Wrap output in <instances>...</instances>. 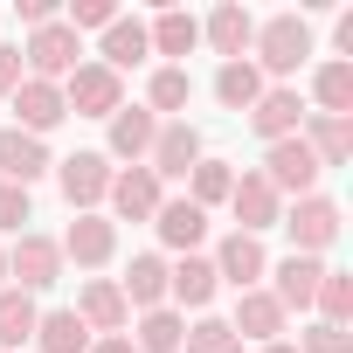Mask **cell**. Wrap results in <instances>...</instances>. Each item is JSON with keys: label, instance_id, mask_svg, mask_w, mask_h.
I'll list each match as a JSON object with an SVG mask.
<instances>
[{"label": "cell", "instance_id": "1", "mask_svg": "<svg viewBox=\"0 0 353 353\" xmlns=\"http://www.w3.org/2000/svg\"><path fill=\"white\" fill-rule=\"evenodd\" d=\"M250 63L263 70V83L277 77H298L305 63H312V21L305 14H270V21H256V42H250Z\"/></svg>", "mask_w": 353, "mask_h": 353}, {"label": "cell", "instance_id": "2", "mask_svg": "<svg viewBox=\"0 0 353 353\" xmlns=\"http://www.w3.org/2000/svg\"><path fill=\"white\" fill-rule=\"evenodd\" d=\"M8 284L14 291H49V284H63V243L56 236H42V229H21L14 243H8Z\"/></svg>", "mask_w": 353, "mask_h": 353}, {"label": "cell", "instance_id": "3", "mask_svg": "<svg viewBox=\"0 0 353 353\" xmlns=\"http://www.w3.org/2000/svg\"><path fill=\"white\" fill-rule=\"evenodd\" d=\"M284 229H291V250L298 256H325L339 243V229H346V208L332 194H305V201L284 208Z\"/></svg>", "mask_w": 353, "mask_h": 353}, {"label": "cell", "instance_id": "4", "mask_svg": "<svg viewBox=\"0 0 353 353\" xmlns=\"http://www.w3.org/2000/svg\"><path fill=\"white\" fill-rule=\"evenodd\" d=\"M263 181L277 188V201H305V194H319V159H312V145L305 139H277V145H263Z\"/></svg>", "mask_w": 353, "mask_h": 353}, {"label": "cell", "instance_id": "5", "mask_svg": "<svg viewBox=\"0 0 353 353\" xmlns=\"http://www.w3.org/2000/svg\"><path fill=\"white\" fill-rule=\"evenodd\" d=\"M77 63H83V35H70V21L28 28V49H21V70H28V77H42V83H63Z\"/></svg>", "mask_w": 353, "mask_h": 353}, {"label": "cell", "instance_id": "6", "mask_svg": "<svg viewBox=\"0 0 353 353\" xmlns=\"http://www.w3.org/2000/svg\"><path fill=\"white\" fill-rule=\"evenodd\" d=\"M111 159L104 152H70V159H56V188H63V201L77 208V215H97L104 208V194H111Z\"/></svg>", "mask_w": 353, "mask_h": 353}, {"label": "cell", "instance_id": "7", "mask_svg": "<svg viewBox=\"0 0 353 353\" xmlns=\"http://www.w3.org/2000/svg\"><path fill=\"white\" fill-rule=\"evenodd\" d=\"M201 159H208V152H201V132H194L188 118H166L159 139H152V152H145V166H152V181H159V188H166V181H188Z\"/></svg>", "mask_w": 353, "mask_h": 353}, {"label": "cell", "instance_id": "8", "mask_svg": "<svg viewBox=\"0 0 353 353\" xmlns=\"http://www.w3.org/2000/svg\"><path fill=\"white\" fill-rule=\"evenodd\" d=\"M63 104H70L77 118H111V111L125 104V77H111L104 63H77V70L63 77Z\"/></svg>", "mask_w": 353, "mask_h": 353}, {"label": "cell", "instance_id": "9", "mask_svg": "<svg viewBox=\"0 0 353 353\" xmlns=\"http://www.w3.org/2000/svg\"><path fill=\"white\" fill-rule=\"evenodd\" d=\"M8 104H14V132H28V139H49V132L70 118V104H63V83H42V77H21Z\"/></svg>", "mask_w": 353, "mask_h": 353}, {"label": "cell", "instance_id": "10", "mask_svg": "<svg viewBox=\"0 0 353 353\" xmlns=\"http://www.w3.org/2000/svg\"><path fill=\"white\" fill-rule=\"evenodd\" d=\"M305 111H312V104L298 97V83H270V90H263V97H256L243 118H250V132H256L263 145H277V139H298Z\"/></svg>", "mask_w": 353, "mask_h": 353}, {"label": "cell", "instance_id": "11", "mask_svg": "<svg viewBox=\"0 0 353 353\" xmlns=\"http://www.w3.org/2000/svg\"><path fill=\"white\" fill-rule=\"evenodd\" d=\"M56 243H63V263H77V270H104V263L118 256V222L97 208V215H77Z\"/></svg>", "mask_w": 353, "mask_h": 353}, {"label": "cell", "instance_id": "12", "mask_svg": "<svg viewBox=\"0 0 353 353\" xmlns=\"http://www.w3.org/2000/svg\"><path fill=\"white\" fill-rule=\"evenodd\" d=\"M263 277H270L263 291H270V298L284 305V319H291V312H312V298H319V277H325V256H298V250H291V256H277Z\"/></svg>", "mask_w": 353, "mask_h": 353}, {"label": "cell", "instance_id": "13", "mask_svg": "<svg viewBox=\"0 0 353 353\" xmlns=\"http://www.w3.org/2000/svg\"><path fill=\"white\" fill-rule=\"evenodd\" d=\"M159 201H166V188L152 181V166H118L111 173V194H104L111 222H152Z\"/></svg>", "mask_w": 353, "mask_h": 353}, {"label": "cell", "instance_id": "14", "mask_svg": "<svg viewBox=\"0 0 353 353\" xmlns=\"http://www.w3.org/2000/svg\"><path fill=\"white\" fill-rule=\"evenodd\" d=\"M215 277L222 284H236V291H256L263 284V270H270V250H263V236H243V229H229L222 243H215Z\"/></svg>", "mask_w": 353, "mask_h": 353}, {"label": "cell", "instance_id": "15", "mask_svg": "<svg viewBox=\"0 0 353 353\" xmlns=\"http://www.w3.org/2000/svg\"><path fill=\"white\" fill-rule=\"evenodd\" d=\"M215 291H222V277H215V263L194 250V256H181V263H166V305L173 312H208L215 305Z\"/></svg>", "mask_w": 353, "mask_h": 353}, {"label": "cell", "instance_id": "16", "mask_svg": "<svg viewBox=\"0 0 353 353\" xmlns=\"http://www.w3.org/2000/svg\"><path fill=\"white\" fill-rule=\"evenodd\" d=\"M229 215H236L243 236H263V229L284 222V201H277V188L263 181V173H236V188H229Z\"/></svg>", "mask_w": 353, "mask_h": 353}, {"label": "cell", "instance_id": "17", "mask_svg": "<svg viewBox=\"0 0 353 353\" xmlns=\"http://www.w3.org/2000/svg\"><path fill=\"white\" fill-rule=\"evenodd\" d=\"M70 312L90 325V339H104V332H125V325H132V305H125L118 277H83V291H77V305H70Z\"/></svg>", "mask_w": 353, "mask_h": 353}, {"label": "cell", "instance_id": "18", "mask_svg": "<svg viewBox=\"0 0 353 353\" xmlns=\"http://www.w3.org/2000/svg\"><path fill=\"white\" fill-rule=\"evenodd\" d=\"M42 173H56V152H49V139H28V132H0V181L8 188H35Z\"/></svg>", "mask_w": 353, "mask_h": 353}, {"label": "cell", "instance_id": "19", "mask_svg": "<svg viewBox=\"0 0 353 353\" xmlns=\"http://www.w3.org/2000/svg\"><path fill=\"white\" fill-rule=\"evenodd\" d=\"M111 145H104V159H125V166H145V152H152V139H159V118L145 111V104H118L111 118Z\"/></svg>", "mask_w": 353, "mask_h": 353}, {"label": "cell", "instance_id": "20", "mask_svg": "<svg viewBox=\"0 0 353 353\" xmlns=\"http://www.w3.org/2000/svg\"><path fill=\"white\" fill-rule=\"evenodd\" d=\"M201 42H208L222 63H243V56H250V42H256V14L243 8V0H222V8L201 21Z\"/></svg>", "mask_w": 353, "mask_h": 353}, {"label": "cell", "instance_id": "21", "mask_svg": "<svg viewBox=\"0 0 353 353\" xmlns=\"http://www.w3.org/2000/svg\"><path fill=\"white\" fill-rule=\"evenodd\" d=\"M145 42H152V56H166L173 70H188V56L201 49V21H194L188 8H159V14L145 21Z\"/></svg>", "mask_w": 353, "mask_h": 353}, {"label": "cell", "instance_id": "22", "mask_svg": "<svg viewBox=\"0 0 353 353\" xmlns=\"http://www.w3.org/2000/svg\"><path fill=\"white\" fill-rule=\"evenodd\" d=\"M284 325H291V319H284V305H277L263 284H256V291H236V319H229V332H236V339L270 346V339H284Z\"/></svg>", "mask_w": 353, "mask_h": 353}, {"label": "cell", "instance_id": "23", "mask_svg": "<svg viewBox=\"0 0 353 353\" xmlns=\"http://www.w3.org/2000/svg\"><path fill=\"white\" fill-rule=\"evenodd\" d=\"M152 229H159V243H166L173 256H194V250L208 243V215H201V208H194L188 194H173V201H159Z\"/></svg>", "mask_w": 353, "mask_h": 353}, {"label": "cell", "instance_id": "24", "mask_svg": "<svg viewBox=\"0 0 353 353\" xmlns=\"http://www.w3.org/2000/svg\"><path fill=\"white\" fill-rule=\"evenodd\" d=\"M97 63H104L111 77H125V70L152 63V42H145V21H139V14H118V21L104 28V49H97Z\"/></svg>", "mask_w": 353, "mask_h": 353}, {"label": "cell", "instance_id": "25", "mask_svg": "<svg viewBox=\"0 0 353 353\" xmlns=\"http://www.w3.org/2000/svg\"><path fill=\"white\" fill-rule=\"evenodd\" d=\"M298 139L312 145V159H319V166H346V159H353V118H325V111H305Z\"/></svg>", "mask_w": 353, "mask_h": 353}, {"label": "cell", "instance_id": "26", "mask_svg": "<svg viewBox=\"0 0 353 353\" xmlns=\"http://www.w3.org/2000/svg\"><path fill=\"white\" fill-rule=\"evenodd\" d=\"M118 291H125L132 312H159V305H166V256H159V250L132 256V270L118 277Z\"/></svg>", "mask_w": 353, "mask_h": 353}, {"label": "cell", "instance_id": "27", "mask_svg": "<svg viewBox=\"0 0 353 353\" xmlns=\"http://www.w3.org/2000/svg\"><path fill=\"white\" fill-rule=\"evenodd\" d=\"M125 339H132L139 353H181L188 319L173 312V305H159V312H139V325H125Z\"/></svg>", "mask_w": 353, "mask_h": 353}, {"label": "cell", "instance_id": "28", "mask_svg": "<svg viewBox=\"0 0 353 353\" xmlns=\"http://www.w3.org/2000/svg\"><path fill=\"white\" fill-rule=\"evenodd\" d=\"M28 346H42V353H90V325H83L70 305H56V312L35 319V339H28Z\"/></svg>", "mask_w": 353, "mask_h": 353}, {"label": "cell", "instance_id": "29", "mask_svg": "<svg viewBox=\"0 0 353 353\" xmlns=\"http://www.w3.org/2000/svg\"><path fill=\"white\" fill-rule=\"evenodd\" d=\"M188 97H194V77L188 70H173V63H159L152 77H145V111L166 125V118H181L188 111Z\"/></svg>", "mask_w": 353, "mask_h": 353}, {"label": "cell", "instance_id": "30", "mask_svg": "<svg viewBox=\"0 0 353 353\" xmlns=\"http://www.w3.org/2000/svg\"><path fill=\"white\" fill-rule=\"evenodd\" d=\"M312 104L325 111V118H353V63H319L312 70Z\"/></svg>", "mask_w": 353, "mask_h": 353}, {"label": "cell", "instance_id": "31", "mask_svg": "<svg viewBox=\"0 0 353 353\" xmlns=\"http://www.w3.org/2000/svg\"><path fill=\"white\" fill-rule=\"evenodd\" d=\"M35 319H42V305L28 298V291H0V353H21L28 339H35Z\"/></svg>", "mask_w": 353, "mask_h": 353}, {"label": "cell", "instance_id": "32", "mask_svg": "<svg viewBox=\"0 0 353 353\" xmlns=\"http://www.w3.org/2000/svg\"><path fill=\"white\" fill-rule=\"evenodd\" d=\"M263 90H270V83H263V70H256L250 56H243V63H222V70H215V97H222L229 111H250V104H256Z\"/></svg>", "mask_w": 353, "mask_h": 353}, {"label": "cell", "instance_id": "33", "mask_svg": "<svg viewBox=\"0 0 353 353\" xmlns=\"http://www.w3.org/2000/svg\"><path fill=\"white\" fill-rule=\"evenodd\" d=\"M312 312H319L325 325H353V277L325 263V277H319V298H312Z\"/></svg>", "mask_w": 353, "mask_h": 353}, {"label": "cell", "instance_id": "34", "mask_svg": "<svg viewBox=\"0 0 353 353\" xmlns=\"http://www.w3.org/2000/svg\"><path fill=\"white\" fill-rule=\"evenodd\" d=\"M229 188H236V173H229V159H201L194 173H188V201L208 215L215 201H229Z\"/></svg>", "mask_w": 353, "mask_h": 353}, {"label": "cell", "instance_id": "35", "mask_svg": "<svg viewBox=\"0 0 353 353\" xmlns=\"http://www.w3.org/2000/svg\"><path fill=\"white\" fill-rule=\"evenodd\" d=\"M181 353H243V339L229 332V319H208V312H201V319L188 325V339H181Z\"/></svg>", "mask_w": 353, "mask_h": 353}, {"label": "cell", "instance_id": "36", "mask_svg": "<svg viewBox=\"0 0 353 353\" xmlns=\"http://www.w3.org/2000/svg\"><path fill=\"white\" fill-rule=\"evenodd\" d=\"M291 346H298V353H353V325H325V319H312Z\"/></svg>", "mask_w": 353, "mask_h": 353}, {"label": "cell", "instance_id": "37", "mask_svg": "<svg viewBox=\"0 0 353 353\" xmlns=\"http://www.w3.org/2000/svg\"><path fill=\"white\" fill-rule=\"evenodd\" d=\"M63 21H70V35H83V28L104 35V28L118 21V8H111V0H70V14H63Z\"/></svg>", "mask_w": 353, "mask_h": 353}, {"label": "cell", "instance_id": "38", "mask_svg": "<svg viewBox=\"0 0 353 353\" xmlns=\"http://www.w3.org/2000/svg\"><path fill=\"white\" fill-rule=\"evenodd\" d=\"M35 215V201H28V188H8L0 181V236H21V222Z\"/></svg>", "mask_w": 353, "mask_h": 353}, {"label": "cell", "instance_id": "39", "mask_svg": "<svg viewBox=\"0 0 353 353\" xmlns=\"http://www.w3.org/2000/svg\"><path fill=\"white\" fill-rule=\"evenodd\" d=\"M14 14H21L28 28H49V21H63V8H56V0H14Z\"/></svg>", "mask_w": 353, "mask_h": 353}, {"label": "cell", "instance_id": "40", "mask_svg": "<svg viewBox=\"0 0 353 353\" xmlns=\"http://www.w3.org/2000/svg\"><path fill=\"white\" fill-rule=\"evenodd\" d=\"M21 77H28V70H21V49H0V97H14Z\"/></svg>", "mask_w": 353, "mask_h": 353}, {"label": "cell", "instance_id": "41", "mask_svg": "<svg viewBox=\"0 0 353 353\" xmlns=\"http://www.w3.org/2000/svg\"><path fill=\"white\" fill-rule=\"evenodd\" d=\"M90 353H139L125 332H104V339H90Z\"/></svg>", "mask_w": 353, "mask_h": 353}, {"label": "cell", "instance_id": "42", "mask_svg": "<svg viewBox=\"0 0 353 353\" xmlns=\"http://www.w3.org/2000/svg\"><path fill=\"white\" fill-rule=\"evenodd\" d=\"M256 353H298V346H291V339H270V346H256Z\"/></svg>", "mask_w": 353, "mask_h": 353}, {"label": "cell", "instance_id": "43", "mask_svg": "<svg viewBox=\"0 0 353 353\" xmlns=\"http://www.w3.org/2000/svg\"><path fill=\"white\" fill-rule=\"evenodd\" d=\"M0 291H8V243H0Z\"/></svg>", "mask_w": 353, "mask_h": 353}]
</instances>
